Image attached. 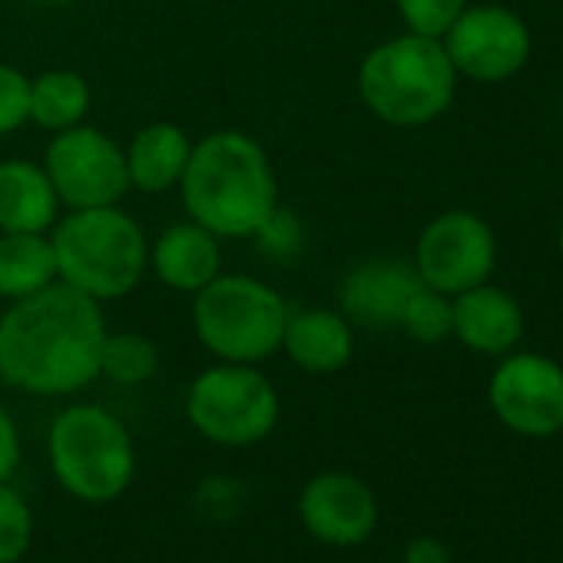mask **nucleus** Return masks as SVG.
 Listing matches in <instances>:
<instances>
[{
	"mask_svg": "<svg viewBox=\"0 0 563 563\" xmlns=\"http://www.w3.org/2000/svg\"><path fill=\"white\" fill-rule=\"evenodd\" d=\"M103 339L100 302L57 278L0 316V378L41 398L77 395L100 378Z\"/></svg>",
	"mask_w": 563,
	"mask_h": 563,
	"instance_id": "obj_1",
	"label": "nucleus"
},
{
	"mask_svg": "<svg viewBox=\"0 0 563 563\" xmlns=\"http://www.w3.org/2000/svg\"><path fill=\"white\" fill-rule=\"evenodd\" d=\"M179 192L189 219L219 239L255 235L278 209L268 153L242 130H216L192 143Z\"/></svg>",
	"mask_w": 563,
	"mask_h": 563,
	"instance_id": "obj_2",
	"label": "nucleus"
},
{
	"mask_svg": "<svg viewBox=\"0 0 563 563\" xmlns=\"http://www.w3.org/2000/svg\"><path fill=\"white\" fill-rule=\"evenodd\" d=\"M51 242L57 278L100 306L130 296L150 265L146 232L120 206L70 209L54 222Z\"/></svg>",
	"mask_w": 563,
	"mask_h": 563,
	"instance_id": "obj_3",
	"label": "nucleus"
},
{
	"mask_svg": "<svg viewBox=\"0 0 563 563\" xmlns=\"http://www.w3.org/2000/svg\"><path fill=\"white\" fill-rule=\"evenodd\" d=\"M457 87V70L434 37L405 34L378 44L358 70L365 107L391 126H424L438 120Z\"/></svg>",
	"mask_w": 563,
	"mask_h": 563,
	"instance_id": "obj_4",
	"label": "nucleus"
},
{
	"mask_svg": "<svg viewBox=\"0 0 563 563\" xmlns=\"http://www.w3.org/2000/svg\"><path fill=\"white\" fill-rule=\"evenodd\" d=\"M47 457L57 484L80 504H113L136 477V444L103 405H70L51 421Z\"/></svg>",
	"mask_w": 563,
	"mask_h": 563,
	"instance_id": "obj_5",
	"label": "nucleus"
},
{
	"mask_svg": "<svg viewBox=\"0 0 563 563\" xmlns=\"http://www.w3.org/2000/svg\"><path fill=\"white\" fill-rule=\"evenodd\" d=\"M289 306L252 275H216L192 296V329L209 355L235 365H258L282 352Z\"/></svg>",
	"mask_w": 563,
	"mask_h": 563,
	"instance_id": "obj_6",
	"label": "nucleus"
},
{
	"mask_svg": "<svg viewBox=\"0 0 563 563\" xmlns=\"http://www.w3.org/2000/svg\"><path fill=\"white\" fill-rule=\"evenodd\" d=\"M186 418L219 448H252L278 424V391L255 365L219 362L189 385Z\"/></svg>",
	"mask_w": 563,
	"mask_h": 563,
	"instance_id": "obj_7",
	"label": "nucleus"
},
{
	"mask_svg": "<svg viewBox=\"0 0 563 563\" xmlns=\"http://www.w3.org/2000/svg\"><path fill=\"white\" fill-rule=\"evenodd\" d=\"M44 169L60 206L100 209L117 206L130 192L126 153L97 126H70L54 133L44 153Z\"/></svg>",
	"mask_w": 563,
	"mask_h": 563,
	"instance_id": "obj_8",
	"label": "nucleus"
},
{
	"mask_svg": "<svg viewBox=\"0 0 563 563\" xmlns=\"http://www.w3.org/2000/svg\"><path fill=\"white\" fill-rule=\"evenodd\" d=\"M415 268L434 292H467L494 268V232L474 212H444L431 219L418 239Z\"/></svg>",
	"mask_w": 563,
	"mask_h": 563,
	"instance_id": "obj_9",
	"label": "nucleus"
},
{
	"mask_svg": "<svg viewBox=\"0 0 563 563\" xmlns=\"http://www.w3.org/2000/svg\"><path fill=\"white\" fill-rule=\"evenodd\" d=\"M457 74L477 84H497L514 77L530 57L527 24L507 8H464L451 31L441 37Z\"/></svg>",
	"mask_w": 563,
	"mask_h": 563,
	"instance_id": "obj_10",
	"label": "nucleus"
},
{
	"mask_svg": "<svg viewBox=\"0 0 563 563\" xmlns=\"http://www.w3.org/2000/svg\"><path fill=\"white\" fill-rule=\"evenodd\" d=\"M490 408L517 434H556L563 428V368L540 355L507 358L490 378Z\"/></svg>",
	"mask_w": 563,
	"mask_h": 563,
	"instance_id": "obj_11",
	"label": "nucleus"
},
{
	"mask_svg": "<svg viewBox=\"0 0 563 563\" xmlns=\"http://www.w3.org/2000/svg\"><path fill=\"white\" fill-rule=\"evenodd\" d=\"M302 527L329 547H358L378 527L372 487L349 471H322L299 494Z\"/></svg>",
	"mask_w": 563,
	"mask_h": 563,
	"instance_id": "obj_12",
	"label": "nucleus"
},
{
	"mask_svg": "<svg viewBox=\"0 0 563 563\" xmlns=\"http://www.w3.org/2000/svg\"><path fill=\"white\" fill-rule=\"evenodd\" d=\"M424 286L415 262L378 255L355 265L342 282V316L365 329H398L408 299Z\"/></svg>",
	"mask_w": 563,
	"mask_h": 563,
	"instance_id": "obj_13",
	"label": "nucleus"
},
{
	"mask_svg": "<svg viewBox=\"0 0 563 563\" xmlns=\"http://www.w3.org/2000/svg\"><path fill=\"white\" fill-rule=\"evenodd\" d=\"M150 265L163 286L173 292L196 296L222 272V245L219 235L206 225L186 219L156 235L150 245Z\"/></svg>",
	"mask_w": 563,
	"mask_h": 563,
	"instance_id": "obj_14",
	"label": "nucleus"
},
{
	"mask_svg": "<svg viewBox=\"0 0 563 563\" xmlns=\"http://www.w3.org/2000/svg\"><path fill=\"white\" fill-rule=\"evenodd\" d=\"M451 312H454V335L481 355H504L523 335L520 306L504 289L484 286V282L467 292H457Z\"/></svg>",
	"mask_w": 563,
	"mask_h": 563,
	"instance_id": "obj_15",
	"label": "nucleus"
},
{
	"mask_svg": "<svg viewBox=\"0 0 563 563\" xmlns=\"http://www.w3.org/2000/svg\"><path fill=\"white\" fill-rule=\"evenodd\" d=\"M352 322L332 309H302L289 312L282 332V352L309 375H332L352 362Z\"/></svg>",
	"mask_w": 563,
	"mask_h": 563,
	"instance_id": "obj_16",
	"label": "nucleus"
},
{
	"mask_svg": "<svg viewBox=\"0 0 563 563\" xmlns=\"http://www.w3.org/2000/svg\"><path fill=\"white\" fill-rule=\"evenodd\" d=\"M57 212L60 199L44 166L31 159L0 163V232H47Z\"/></svg>",
	"mask_w": 563,
	"mask_h": 563,
	"instance_id": "obj_17",
	"label": "nucleus"
},
{
	"mask_svg": "<svg viewBox=\"0 0 563 563\" xmlns=\"http://www.w3.org/2000/svg\"><path fill=\"white\" fill-rule=\"evenodd\" d=\"M123 153H126L130 189L156 196L179 186L192 143L186 130L176 123H150L133 136V143Z\"/></svg>",
	"mask_w": 563,
	"mask_h": 563,
	"instance_id": "obj_18",
	"label": "nucleus"
},
{
	"mask_svg": "<svg viewBox=\"0 0 563 563\" xmlns=\"http://www.w3.org/2000/svg\"><path fill=\"white\" fill-rule=\"evenodd\" d=\"M51 282H57V255L47 232H0V299H27Z\"/></svg>",
	"mask_w": 563,
	"mask_h": 563,
	"instance_id": "obj_19",
	"label": "nucleus"
},
{
	"mask_svg": "<svg viewBox=\"0 0 563 563\" xmlns=\"http://www.w3.org/2000/svg\"><path fill=\"white\" fill-rule=\"evenodd\" d=\"M90 110V84L77 70H47L31 80V123L51 133L80 126Z\"/></svg>",
	"mask_w": 563,
	"mask_h": 563,
	"instance_id": "obj_20",
	"label": "nucleus"
},
{
	"mask_svg": "<svg viewBox=\"0 0 563 563\" xmlns=\"http://www.w3.org/2000/svg\"><path fill=\"white\" fill-rule=\"evenodd\" d=\"M159 372V349L140 332H107L100 375L117 385H143Z\"/></svg>",
	"mask_w": 563,
	"mask_h": 563,
	"instance_id": "obj_21",
	"label": "nucleus"
},
{
	"mask_svg": "<svg viewBox=\"0 0 563 563\" xmlns=\"http://www.w3.org/2000/svg\"><path fill=\"white\" fill-rule=\"evenodd\" d=\"M34 543V510L27 497L11 487V481L0 484V563H21Z\"/></svg>",
	"mask_w": 563,
	"mask_h": 563,
	"instance_id": "obj_22",
	"label": "nucleus"
},
{
	"mask_svg": "<svg viewBox=\"0 0 563 563\" xmlns=\"http://www.w3.org/2000/svg\"><path fill=\"white\" fill-rule=\"evenodd\" d=\"M415 342H424V345H438L444 342L451 332H454V312H451V302L444 292H434L428 286H421L408 306H405V316H401V325Z\"/></svg>",
	"mask_w": 563,
	"mask_h": 563,
	"instance_id": "obj_23",
	"label": "nucleus"
},
{
	"mask_svg": "<svg viewBox=\"0 0 563 563\" xmlns=\"http://www.w3.org/2000/svg\"><path fill=\"white\" fill-rule=\"evenodd\" d=\"M467 8V0H398L401 21L408 24V34L418 37H434L441 41L451 24L461 18V11Z\"/></svg>",
	"mask_w": 563,
	"mask_h": 563,
	"instance_id": "obj_24",
	"label": "nucleus"
},
{
	"mask_svg": "<svg viewBox=\"0 0 563 563\" xmlns=\"http://www.w3.org/2000/svg\"><path fill=\"white\" fill-rule=\"evenodd\" d=\"M24 123H31V80L18 67L0 64V136Z\"/></svg>",
	"mask_w": 563,
	"mask_h": 563,
	"instance_id": "obj_25",
	"label": "nucleus"
},
{
	"mask_svg": "<svg viewBox=\"0 0 563 563\" xmlns=\"http://www.w3.org/2000/svg\"><path fill=\"white\" fill-rule=\"evenodd\" d=\"M258 239H262V249L265 252H292L296 245H299V229H296V222L286 216V212H272V219L255 232Z\"/></svg>",
	"mask_w": 563,
	"mask_h": 563,
	"instance_id": "obj_26",
	"label": "nucleus"
},
{
	"mask_svg": "<svg viewBox=\"0 0 563 563\" xmlns=\"http://www.w3.org/2000/svg\"><path fill=\"white\" fill-rule=\"evenodd\" d=\"M18 464H21V431L11 411L0 405V484L14 477Z\"/></svg>",
	"mask_w": 563,
	"mask_h": 563,
	"instance_id": "obj_27",
	"label": "nucleus"
},
{
	"mask_svg": "<svg viewBox=\"0 0 563 563\" xmlns=\"http://www.w3.org/2000/svg\"><path fill=\"white\" fill-rule=\"evenodd\" d=\"M405 563H451L448 547L434 537H418L405 550Z\"/></svg>",
	"mask_w": 563,
	"mask_h": 563,
	"instance_id": "obj_28",
	"label": "nucleus"
},
{
	"mask_svg": "<svg viewBox=\"0 0 563 563\" xmlns=\"http://www.w3.org/2000/svg\"><path fill=\"white\" fill-rule=\"evenodd\" d=\"M556 242H560V252H563V222H560V235H556Z\"/></svg>",
	"mask_w": 563,
	"mask_h": 563,
	"instance_id": "obj_29",
	"label": "nucleus"
}]
</instances>
